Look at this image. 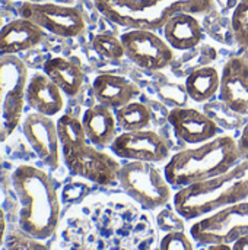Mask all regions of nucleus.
Returning <instances> with one entry per match:
<instances>
[{
  "instance_id": "nucleus-1",
  "label": "nucleus",
  "mask_w": 248,
  "mask_h": 250,
  "mask_svg": "<svg viewBox=\"0 0 248 250\" xmlns=\"http://www.w3.org/2000/svg\"><path fill=\"white\" fill-rule=\"evenodd\" d=\"M18 198V221L22 233L45 240L51 237L60 220V202L51 177L35 166H19L12 174Z\"/></svg>"
},
{
  "instance_id": "nucleus-2",
  "label": "nucleus",
  "mask_w": 248,
  "mask_h": 250,
  "mask_svg": "<svg viewBox=\"0 0 248 250\" xmlns=\"http://www.w3.org/2000/svg\"><path fill=\"white\" fill-rule=\"evenodd\" d=\"M241 161L237 141L229 135L186 148L171 155L165 163L164 174L172 188L183 189L216 177Z\"/></svg>"
},
{
  "instance_id": "nucleus-3",
  "label": "nucleus",
  "mask_w": 248,
  "mask_h": 250,
  "mask_svg": "<svg viewBox=\"0 0 248 250\" xmlns=\"http://www.w3.org/2000/svg\"><path fill=\"white\" fill-rule=\"evenodd\" d=\"M248 199V160H241L228 171L209 180L178 189L174 211L184 220H199L218 209Z\"/></svg>"
},
{
  "instance_id": "nucleus-4",
  "label": "nucleus",
  "mask_w": 248,
  "mask_h": 250,
  "mask_svg": "<svg viewBox=\"0 0 248 250\" xmlns=\"http://www.w3.org/2000/svg\"><path fill=\"white\" fill-rule=\"evenodd\" d=\"M98 12L110 22L127 29L158 31L177 13H206L212 0H94Z\"/></svg>"
},
{
  "instance_id": "nucleus-5",
  "label": "nucleus",
  "mask_w": 248,
  "mask_h": 250,
  "mask_svg": "<svg viewBox=\"0 0 248 250\" xmlns=\"http://www.w3.org/2000/svg\"><path fill=\"white\" fill-rule=\"evenodd\" d=\"M118 183L145 209L162 208L174 198L172 186L153 163L127 161L121 166Z\"/></svg>"
},
{
  "instance_id": "nucleus-6",
  "label": "nucleus",
  "mask_w": 248,
  "mask_h": 250,
  "mask_svg": "<svg viewBox=\"0 0 248 250\" xmlns=\"http://www.w3.org/2000/svg\"><path fill=\"white\" fill-rule=\"evenodd\" d=\"M28 79V69L18 56H0V142H4L22 120Z\"/></svg>"
},
{
  "instance_id": "nucleus-7",
  "label": "nucleus",
  "mask_w": 248,
  "mask_h": 250,
  "mask_svg": "<svg viewBox=\"0 0 248 250\" xmlns=\"http://www.w3.org/2000/svg\"><path fill=\"white\" fill-rule=\"evenodd\" d=\"M244 236H248V199L202 217L190 227L191 240L200 246L232 245Z\"/></svg>"
},
{
  "instance_id": "nucleus-8",
  "label": "nucleus",
  "mask_w": 248,
  "mask_h": 250,
  "mask_svg": "<svg viewBox=\"0 0 248 250\" xmlns=\"http://www.w3.org/2000/svg\"><path fill=\"white\" fill-rule=\"evenodd\" d=\"M61 157L69 171L75 176L83 177L99 186H113L118 183L123 164L117 157L89 142L61 154Z\"/></svg>"
},
{
  "instance_id": "nucleus-9",
  "label": "nucleus",
  "mask_w": 248,
  "mask_h": 250,
  "mask_svg": "<svg viewBox=\"0 0 248 250\" xmlns=\"http://www.w3.org/2000/svg\"><path fill=\"white\" fill-rule=\"evenodd\" d=\"M18 12L20 18H25L38 25L41 29L61 38L79 37L86 28L82 13L72 6L23 1Z\"/></svg>"
},
{
  "instance_id": "nucleus-10",
  "label": "nucleus",
  "mask_w": 248,
  "mask_h": 250,
  "mask_svg": "<svg viewBox=\"0 0 248 250\" xmlns=\"http://www.w3.org/2000/svg\"><path fill=\"white\" fill-rule=\"evenodd\" d=\"M126 57L145 70H162L174 62V48L149 29H129L121 34Z\"/></svg>"
},
{
  "instance_id": "nucleus-11",
  "label": "nucleus",
  "mask_w": 248,
  "mask_h": 250,
  "mask_svg": "<svg viewBox=\"0 0 248 250\" xmlns=\"http://www.w3.org/2000/svg\"><path fill=\"white\" fill-rule=\"evenodd\" d=\"M110 148L117 158L127 161L158 164L170 160L168 145L155 130L149 127L118 133Z\"/></svg>"
},
{
  "instance_id": "nucleus-12",
  "label": "nucleus",
  "mask_w": 248,
  "mask_h": 250,
  "mask_svg": "<svg viewBox=\"0 0 248 250\" xmlns=\"http://www.w3.org/2000/svg\"><path fill=\"white\" fill-rule=\"evenodd\" d=\"M22 132L42 164L50 168H57L60 164V141L57 125L50 116L41 113H29L22 122Z\"/></svg>"
},
{
  "instance_id": "nucleus-13",
  "label": "nucleus",
  "mask_w": 248,
  "mask_h": 250,
  "mask_svg": "<svg viewBox=\"0 0 248 250\" xmlns=\"http://www.w3.org/2000/svg\"><path fill=\"white\" fill-rule=\"evenodd\" d=\"M219 98L232 113L248 116V62L241 56L225 62L221 72Z\"/></svg>"
},
{
  "instance_id": "nucleus-14",
  "label": "nucleus",
  "mask_w": 248,
  "mask_h": 250,
  "mask_svg": "<svg viewBox=\"0 0 248 250\" xmlns=\"http://www.w3.org/2000/svg\"><path fill=\"white\" fill-rule=\"evenodd\" d=\"M168 122L175 136L181 142L193 146L205 144L219 135L216 122L196 108H172L168 114Z\"/></svg>"
},
{
  "instance_id": "nucleus-15",
  "label": "nucleus",
  "mask_w": 248,
  "mask_h": 250,
  "mask_svg": "<svg viewBox=\"0 0 248 250\" xmlns=\"http://www.w3.org/2000/svg\"><path fill=\"white\" fill-rule=\"evenodd\" d=\"M25 101L32 111L54 117L64 107V94L44 72H37L28 79Z\"/></svg>"
},
{
  "instance_id": "nucleus-16",
  "label": "nucleus",
  "mask_w": 248,
  "mask_h": 250,
  "mask_svg": "<svg viewBox=\"0 0 248 250\" xmlns=\"http://www.w3.org/2000/svg\"><path fill=\"white\" fill-rule=\"evenodd\" d=\"M92 91L98 104L114 111L134 101L140 94V89L134 82L115 73L98 75L94 79Z\"/></svg>"
},
{
  "instance_id": "nucleus-17",
  "label": "nucleus",
  "mask_w": 248,
  "mask_h": 250,
  "mask_svg": "<svg viewBox=\"0 0 248 250\" xmlns=\"http://www.w3.org/2000/svg\"><path fill=\"white\" fill-rule=\"evenodd\" d=\"M44 29L25 18H16L0 28V56H16L37 47Z\"/></svg>"
},
{
  "instance_id": "nucleus-18",
  "label": "nucleus",
  "mask_w": 248,
  "mask_h": 250,
  "mask_svg": "<svg viewBox=\"0 0 248 250\" xmlns=\"http://www.w3.org/2000/svg\"><path fill=\"white\" fill-rule=\"evenodd\" d=\"M89 144L96 148H110L118 135V125L111 108L95 104L89 107L80 119Z\"/></svg>"
},
{
  "instance_id": "nucleus-19",
  "label": "nucleus",
  "mask_w": 248,
  "mask_h": 250,
  "mask_svg": "<svg viewBox=\"0 0 248 250\" xmlns=\"http://www.w3.org/2000/svg\"><path fill=\"white\" fill-rule=\"evenodd\" d=\"M165 41L177 51H187L197 47L203 40L200 21L187 12L174 15L162 28Z\"/></svg>"
},
{
  "instance_id": "nucleus-20",
  "label": "nucleus",
  "mask_w": 248,
  "mask_h": 250,
  "mask_svg": "<svg viewBox=\"0 0 248 250\" xmlns=\"http://www.w3.org/2000/svg\"><path fill=\"white\" fill-rule=\"evenodd\" d=\"M44 73L63 91L66 97L77 95L85 81L79 64L66 57L48 59L44 63Z\"/></svg>"
},
{
  "instance_id": "nucleus-21",
  "label": "nucleus",
  "mask_w": 248,
  "mask_h": 250,
  "mask_svg": "<svg viewBox=\"0 0 248 250\" xmlns=\"http://www.w3.org/2000/svg\"><path fill=\"white\" fill-rule=\"evenodd\" d=\"M184 88L190 100L206 103L221 91V73L212 66H202L189 73Z\"/></svg>"
},
{
  "instance_id": "nucleus-22",
  "label": "nucleus",
  "mask_w": 248,
  "mask_h": 250,
  "mask_svg": "<svg viewBox=\"0 0 248 250\" xmlns=\"http://www.w3.org/2000/svg\"><path fill=\"white\" fill-rule=\"evenodd\" d=\"M115 120L121 132H134L148 129L152 123V113L149 107L139 101H132L124 107L115 110Z\"/></svg>"
},
{
  "instance_id": "nucleus-23",
  "label": "nucleus",
  "mask_w": 248,
  "mask_h": 250,
  "mask_svg": "<svg viewBox=\"0 0 248 250\" xmlns=\"http://www.w3.org/2000/svg\"><path fill=\"white\" fill-rule=\"evenodd\" d=\"M56 125L61 154L76 149L77 146H82L89 142L82 120H79L77 117L72 114H63L56 120Z\"/></svg>"
},
{
  "instance_id": "nucleus-24",
  "label": "nucleus",
  "mask_w": 248,
  "mask_h": 250,
  "mask_svg": "<svg viewBox=\"0 0 248 250\" xmlns=\"http://www.w3.org/2000/svg\"><path fill=\"white\" fill-rule=\"evenodd\" d=\"M231 31L240 50V56L248 62V0H241L231 16Z\"/></svg>"
},
{
  "instance_id": "nucleus-25",
  "label": "nucleus",
  "mask_w": 248,
  "mask_h": 250,
  "mask_svg": "<svg viewBox=\"0 0 248 250\" xmlns=\"http://www.w3.org/2000/svg\"><path fill=\"white\" fill-rule=\"evenodd\" d=\"M92 48L107 60H120L126 56L121 38L107 32L96 34L92 38Z\"/></svg>"
},
{
  "instance_id": "nucleus-26",
  "label": "nucleus",
  "mask_w": 248,
  "mask_h": 250,
  "mask_svg": "<svg viewBox=\"0 0 248 250\" xmlns=\"http://www.w3.org/2000/svg\"><path fill=\"white\" fill-rule=\"evenodd\" d=\"M6 250H47L41 240L34 239L25 233H12L4 239Z\"/></svg>"
},
{
  "instance_id": "nucleus-27",
  "label": "nucleus",
  "mask_w": 248,
  "mask_h": 250,
  "mask_svg": "<svg viewBox=\"0 0 248 250\" xmlns=\"http://www.w3.org/2000/svg\"><path fill=\"white\" fill-rule=\"evenodd\" d=\"M156 250H194V248L191 237H189L184 231H172L165 233Z\"/></svg>"
},
{
  "instance_id": "nucleus-28",
  "label": "nucleus",
  "mask_w": 248,
  "mask_h": 250,
  "mask_svg": "<svg viewBox=\"0 0 248 250\" xmlns=\"http://www.w3.org/2000/svg\"><path fill=\"white\" fill-rule=\"evenodd\" d=\"M237 148L240 152L241 160H248V120L243 127V132L237 141Z\"/></svg>"
},
{
  "instance_id": "nucleus-29",
  "label": "nucleus",
  "mask_w": 248,
  "mask_h": 250,
  "mask_svg": "<svg viewBox=\"0 0 248 250\" xmlns=\"http://www.w3.org/2000/svg\"><path fill=\"white\" fill-rule=\"evenodd\" d=\"M231 246H232V250H248V236L240 237Z\"/></svg>"
},
{
  "instance_id": "nucleus-30",
  "label": "nucleus",
  "mask_w": 248,
  "mask_h": 250,
  "mask_svg": "<svg viewBox=\"0 0 248 250\" xmlns=\"http://www.w3.org/2000/svg\"><path fill=\"white\" fill-rule=\"evenodd\" d=\"M6 239V220H4V214L0 208V246L4 243Z\"/></svg>"
},
{
  "instance_id": "nucleus-31",
  "label": "nucleus",
  "mask_w": 248,
  "mask_h": 250,
  "mask_svg": "<svg viewBox=\"0 0 248 250\" xmlns=\"http://www.w3.org/2000/svg\"><path fill=\"white\" fill-rule=\"evenodd\" d=\"M205 250H232V246L227 243H213V245H208Z\"/></svg>"
},
{
  "instance_id": "nucleus-32",
  "label": "nucleus",
  "mask_w": 248,
  "mask_h": 250,
  "mask_svg": "<svg viewBox=\"0 0 248 250\" xmlns=\"http://www.w3.org/2000/svg\"><path fill=\"white\" fill-rule=\"evenodd\" d=\"M3 26V22H1V18H0V28Z\"/></svg>"
}]
</instances>
